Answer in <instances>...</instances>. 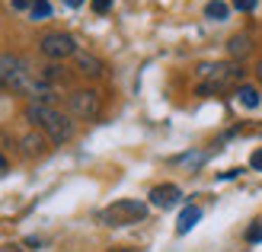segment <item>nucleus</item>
Returning a JSON list of instances; mask_svg holds the SVG:
<instances>
[{"mask_svg": "<svg viewBox=\"0 0 262 252\" xmlns=\"http://www.w3.org/2000/svg\"><path fill=\"white\" fill-rule=\"evenodd\" d=\"M23 115H26V122L42 131L51 144H68L74 138V122L64 112H58L55 105H48V102H29Z\"/></svg>", "mask_w": 262, "mask_h": 252, "instance_id": "1", "label": "nucleus"}, {"mask_svg": "<svg viewBox=\"0 0 262 252\" xmlns=\"http://www.w3.org/2000/svg\"><path fill=\"white\" fill-rule=\"evenodd\" d=\"M199 74V93H221V89H237L243 83V64L237 61H214V64H199L195 67Z\"/></svg>", "mask_w": 262, "mask_h": 252, "instance_id": "2", "label": "nucleus"}, {"mask_svg": "<svg viewBox=\"0 0 262 252\" xmlns=\"http://www.w3.org/2000/svg\"><path fill=\"white\" fill-rule=\"evenodd\" d=\"M144 217H147V204L138 201V198H119V201L99 211L102 227H131V223H141Z\"/></svg>", "mask_w": 262, "mask_h": 252, "instance_id": "3", "label": "nucleus"}, {"mask_svg": "<svg viewBox=\"0 0 262 252\" xmlns=\"http://www.w3.org/2000/svg\"><path fill=\"white\" fill-rule=\"evenodd\" d=\"M68 112L80 122H93L102 112V96L96 89H74L68 96Z\"/></svg>", "mask_w": 262, "mask_h": 252, "instance_id": "4", "label": "nucleus"}, {"mask_svg": "<svg viewBox=\"0 0 262 252\" xmlns=\"http://www.w3.org/2000/svg\"><path fill=\"white\" fill-rule=\"evenodd\" d=\"M38 51L48 58V61H68L77 55V42L68 35V32H45L42 38H38Z\"/></svg>", "mask_w": 262, "mask_h": 252, "instance_id": "5", "label": "nucleus"}, {"mask_svg": "<svg viewBox=\"0 0 262 252\" xmlns=\"http://www.w3.org/2000/svg\"><path fill=\"white\" fill-rule=\"evenodd\" d=\"M179 198H182L179 185L163 182V185H154V189H150V204H154V208H160V211H166V208L179 204Z\"/></svg>", "mask_w": 262, "mask_h": 252, "instance_id": "6", "label": "nucleus"}, {"mask_svg": "<svg viewBox=\"0 0 262 252\" xmlns=\"http://www.w3.org/2000/svg\"><path fill=\"white\" fill-rule=\"evenodd\" d=\"M77 71H80L83 77H93V80H96V77H102V74H106V64H102L96 55H86V51H77Z\"/></svg>", "mask_w": 262, "mask_h": 252, "instance_id": "7", "label": "nucleus"}, {"mask_svg": "<svg viewBox=\"0 0 262 252\" xmlns=\"http://www.w3.org/2000/svg\"><path fill=\"white\" fill-rule=\"evenodd\" d=\"M23 64H26V61H23L19 55H7V51H4V55H0V86H7V80L23 67Z\"/></svg>", "mask_w": 262, "mask_h": 252, "instance_id": "8", "label": "nucleus"}, {"mask_svg": "<svg viewBox=\"0 0 262 252\" xmlns=\"http://www.w3.org/2000/svg\"><path fill=\"white\" fill-rule=\"evenodd\" d=\"M237 102L243 105V109H259V102H262V96H259V89L256 86H250V83H240L237 89Z\"/></svg>", "mask_w": 262, "mask_h": 252, "instance_id": "9", "label": "nucleus"}, {"mask_svg": "<svg viewBox=\"0 0 262 252\" xmlns=\"http://www.w3.org/2000/svg\"><path fill=\"white\" fill-rule=\"evenodd\" d=\"M19 144H23V150L29 153V156H42V153L48 150V144H51V141H48L45 134H26Z\"/></svg>", "mask_w": 262, "mask_h": 252, "instance_id": "10", "label": "nucleus"}, {"mask_svg": "<svg viewBox=\"0 0 262 252\" xmlns=\"http://www.w3.org/2000/svg\"><path fill=\"white\" fill-rule=\"evenodd\" d=\"M199 217H202V211L199 208H186V211H182V214H179V223H176V233H189L192 227H195V223H199Z\"/></svg>", "mask_w": 262, "mask_h": 252, "instance_id": "11", "label": "nucleus"}, {"mask_svg": "<svg viewBox=\"0 0 262 252\" xmlns=\"http://www.w3.org/2000/svg\"><path fill=\"white\" fill-rule=\"evenodd\" d=\"M227 13H230V7L224 4V0H208V4H205V16H208V19H214V22L227 19Z\"/></svg>", "mask_w": 262, "mask_h": 252, "instance_id": "12", "label": "nucleus"}, {"mask_svg": "<svg viewBox=\"0 0 262 252\" xmlns=\"http://www.w3.org/2000/svg\"><path fill=\"white\" fill-rule=\"evenodd\" d=\"M250 48H253V42L246 35H233L230 42H227V51H230V58H243V55H250Z\"/></svg>", "mask_w": 262, "mask_h": 252, "instance_id": "13", "label": "nucleus"}, {"mask_svg": "<svg viewBox=\"0 0 262 252\" xmlns=\"http://www.w3.org/2000/svg\"><path fill=\"white\" fill-rule=\"evenodd\" d=\"M48 16H51V4H48V0H35L32 10H29V19H32V22H42V19H48Z\"/></svg>", "mask_w": 262, "mask_h": 252, "instance_id": "14", "label": "nucleus"}, {"mask_svg": "<svg viewBox=\"0 0 262 252\" xmlns=\"http://www.w3.org/2000/svg\"><path fill=\"white\" fill-rule=\"evenodd\" d=\"M246 243H262V220H256L250 230H246Z\"/></svg>", "mask_w": 262, "mask_h": 252, "instance_id": "15", "label": "nucleus"}, {"mask_svg": "<svg viewBox=\"0 0 262 252\" xmlns=\"http://www.w3.org/2000/svg\"><path fill=\"white\" fill-rule=\"evenodd\" d=\"M32 4H35V0H10V7H13V10H19V13H29Z\"/></svg>", "mask_w": 262, "mask_h": 252, "instance_id": "16", "label": "nucleus"}, {"mask_svg": "<svg viewBox=\"0 0 262 252\" xmlns=\"http://www.w3.org/2000/svg\"><path fill=\"white\" fill-rule=\"evenodd\" d=\"M233 7H237L240 13H253L256 10V0H233Z\"/></svg>", "mask_w": 262, "mask_h": 252, "instance_id": "17", "label": "nucleus"}, {"mask_svg": "<svg viewBox=\"0 0 262 252\" xmlns=\"http://www.w3.org/2000/svg\"><path fill=\"white\" fill-rule=\"evenodd\" d=\"M112 10V0H93V13H109Z\"/></svg>", "mask_w": 262, "mask_h": 252, "instance_id": "18", "label": "nucleus"}, {"mask_svg": "<svg viewBox=\"0 0 262 252\" xmlns=\"http://www.w3.org/2000/svg\"><path fill=\"white\" fill-rule=\"evenodd\" d=\"M250 166H253V169H259V172H262V150H256V153H253V156H250Z\"/></svg>", "mask_w": 262, "mask_h": 252, "instance_id": "19", "label": "nucleus"}, {"mask_svg": "<svg viewBox=\"0 0 262 252\" xmlns=\"http://www.w3.org/2000/svg\"><path fill=\"white\" fill-rule=\"evenodd\" d=\"M240 172H243V169H227V172H221V176H217V179H237V176H240Z\"/></svg>", "mask_w": 262, "mask_h": 252, "instance_id": "20", "label": "nucleus"}, {"mask_svg": "<svg viewBox=\"0 0 262 252\" xmlns=\"http://www.w3.org/2000/svg\"><path fill=\"white\" fill-rule=\"evenodd\" d=\"M7 172H10V160H7L4 153H0V176H7Z\"/></svg>", "mask_w": 262, "mask_h": 252, "instance_id": "21", "label": "nucleus"}, {"mask_svg": "<svg viewBox=\"0 0 262 252\" xmlns=\"http://www.w3.org/2000/svg\"><path fill=\"white\" fill-rule=\"evenodd\" d=\"M64 7H71V10H77V7H83V0H64Z\"/></svg>", "mask_w": 262, "mask_h": 252, "instance_id": "22", "label": "nucleus"}, {"mask_svg": "<svg viewBox=\"0 0 262 252\" xmlns=\"http://www.w3.org/2000/svg\"><path fill=\"white\" fill-rule=\"evenodd\" d=\"M256 77H259V83H262V58H259V64H256Z\"/></svg>", "mask_w": 262, "mask_h": 252, "instance_id": "23", "label": "nucleus"}, {"mask_svg": "<svg viewBox=\"0 0 262 252\" xmlns=\"http://www.w3.org/2000/svg\"><path fill=\"white\" fill-rule=\"evenodd\" d=\"M259 134H262V131H259Z\"/></svg>", "mask_w": 262, "mask_h": 252, "instance_id": "24", "label": "nucleus"}]
</instances>
